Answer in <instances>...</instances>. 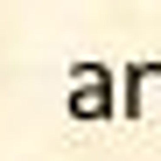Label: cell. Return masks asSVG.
Returning a JSON list of instances; mask_svg holds the SVG:
<instances>
[{
    "instance_id": "obj_1",
    "label": "cell",
    "mask_w": 161,
    "mask_h": 161,
    "mask_svg": "<svg viewBox=\"0 0 161 161\" xmlns=\"http://www.w3.org/2000/svg\"><path fill=\"white\" fill-rule=\"evenodd\" d=\"M126 112L161 119V63H140V70L126 77Z\"/></svg>"
},
{
    "instance_id": "obj_2",
    "label": "cell",
    "mask_w": 161,
    "mask_h": 161,
    "mask_svg": "<svg viewBox=\"0 0 161 161\" xmlns=\"http://www.w3.org/2000/svg\"><path fill=\"white\" fill-rule=\"evenodd\" d=\"M70 105L84 119H98V112H112V84H105V70L98 63H84V77H77V91H70Z\"/></svg>"
}]
</instances>
